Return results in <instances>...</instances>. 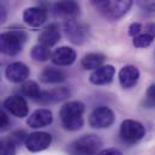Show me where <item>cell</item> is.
<instances>
[{
  "instance_id": "obj_1",
  "label": "cell",
  "mask_w": 155,
  "mask_h": 155,
  "mask_svg": "<svg viewBox=\"0 0 155 155\" xmlns=\"http://www.w3.org/2000/svg\"><path fill=\"white\" fill-rule=\"evenodd\" d=\"M84 110L85 107L81 101H69L65 105H63V107L59 111V117L63 127L69 131H77L82 129L84 124Z\"/></svg>"
},
{
  "instance_id": "obj_2",
  "label": "cell",
  "mask_w": 155,
  "mask_h": 155,
  "mask_svg": "<svg viewBox=\"0 0 155 155\" xmlns=\"http://www.w3.org/2000/svg\"><path fill=\"white\" fill-rule=\"evenodd\" d=\"M28 39L24 30H8L0 33V53L10 57L19 54Z\"/></svg>"
},
{
  "instance_id": "obj_3",
  "label": "cell",
  "mask_w": 155,
  "mask_h": 155,
  "mask_svg": "<svg viewBox=\"0 0 155 155\" xmlns=\"http://www.w3.org/2000/svg\"><path fill=\"white\" fill-rule=\"evenodd\" d=\"M102 147V140L96 135H84L71 142L68 147L69 155H97Z\"/></svg>"
},
{
  "instance_id": "obj_4",
  "label": "cell",
  "mask_w": 155,
  "mask_h": 155,
  "mask_svg": "<svg viewBox=\"0 0 155 155\" xmlns=\"http://www.w3.org/2000/svg\"><path fill=\"white\" fill-rule=\"evenodd\" d=\"M119 136L126 144H136L146 136V127L137 120L126 119L121 123Z\"/></svg>"
},
{
  "instance_id": "obj_5",
  "label": "cell",
  "mask_w": 155,
  "mask_h": 155,
  "mask_svg": "<svg viewBox=\"0 0 155 155\" xmlns=\"http://www.w3.org/2000/svg\"><path fill=\"white\" fill-rule=\"evenodd\" d=\"M116 120L114 112L106 106L95 108L89 116V125L94 129H107L113 125Z\"/></svg>"
},
{
  "instance_id": "obj_6",
  "label": "cell",
  "mask_w": 155,
  "mask_h": 155,
  "mask_svg": "<svg viewBox=\"0 0 155 155\" xmlns=\"http://www.w3.org/2000/svg\"><path fill=\"white\" fill-rule=\"evenodd\" d=\"M64 31L70 42L75 45H82L88 39L89 29L85 24L78 22L76 19H69L64 24Z\"/></svg>"
},
{
  "instance_id": "obj_7",
  "label": "cell",
  "mask_w": 155,
  "mask_h": 155,
  "mask_svg": "<svg viewBox=\"0 0 155 155\" xmlns=\"http://www.w3.org/2000/svg\"><path fill=\"white\" fill-rule=\"evenodd\" d=\"M132 5V0H107V2L101 6V12L111 21H116L125 16Z\"/></svg>"
},
{
  "instance_id": "obj_8",
  "label": "cell",
  "mask_w": 155,
  "mask_h": 155,
  "mask_svg": "<svg viewBox=\"0 0 155 155\" xmlns=\"http://www.w3.org/2000/svg\"><path fill=\"white\" fill-rule=\"evenodd\" d=\"M24 144L29 152H33V153L42 152L52 144V135L45 131L33 132L28 135Z\"/></svg>"
},
{
  "instance_id": "obj_9",
  "label": "cell",
  "mask_w": 155,
  "mask_h": 155,
  "mask_svg": "<svg viewBox=\"0 0 155 155\" xmlns=\"http://www.w3.org/2000/svg\"><path fill=\"white\" fill-rule=\"evenodd\" d=\"M4 107L17 118H24L29 114V106L25 99L21 95H12L5 99Z\"/></svg>"
},
{
  "instance_id": "obj_10",
  "label": "cell",
  "mask_w": 155,
  "mask_h": 155,
  "mask_svg": "<svg viewBox=\"0 0 155 155\" xmlns=\"http://www.w3.org/2000/svg\"><path fill=\"white\" fill-rule=\"evenodd\" d=\"M70 96H71V91L69 88L59 87V88H54L51 90L41 91L40 96L35 101H38L42 105H48V104H57V102L64 101Z\"/></svg>"
},
{
  "instance_id": "obj_11",
  "label": "cell",
  "mask_w": 155,
  "mask_h": 155,
  "mask_svg": "<svg viewBox=\"0 0 155 155\" xmlns=\"http://www.w3.org/2000/svg\"><path fill=\"white\" fill-rule=\"evenodd\" d=\"M53 8L58 16L65 18L66 21L75 19L79 13V5L75 0H59L54 4Z\"/></svg>"
},
{
  "instance_id": "obj_12",
  "label": "cell",
  "mask_w": 155,
  "mask_h": 155,
  "mask_svg": "<svg viewBox=\"0 0 155 155\" xmlns=\"http://www.w3.org/2000/svg\"><path fill=\"white\" fill-rule=\"evenodd\" d=\"M29 75H30L29 68L25 64L21 63V61H16V63L10 64L6 68V71H5L6 78L12 83L25 82L29 77Z\"/></svg>"
},
{
  "instance_id": "obj_13",
  "label": "cell",
  "mask_w": 155,
  "mask_h": 155,
  "mask_svg": "<svg viewBox=\"0 0 155 155\" xmlns=\"http://www.w3.org/2000/svg\"><path fill=\"white\" fill-rule=\"evenodd\" d=\"M76 58H77V54H76L75 49H72L71 47H68V46H63V47L57 48L52 53L51 60L54 65L69 66V65H72L75 63Z\"/></svg>"
},
{
  "instance_id": "obj_14",
  "label": "cell",
  "mask_w": 155,
  "mask_h": 155,
  "mask_svg": "<svg viewBox=\"0 0 155 155\" xmlns=\"http://www.w3.org/2000/svg\"><path fill=\"white\" fill-rule=\"evenodd\" d=\"M23 21L31 28H40L47 21V12L39 6L28 7L23 12Z\"/></svg>"
},
{
  "instance_id": "obj_15",
  "label": "cell",
  "mask_w": 155,
  "mask_h": 155,
  "mask_svg": "<svg viewBox=\"0 0 155 155\" xmlns=\"http://www.w3.org/2000/svg\"><path fill=\"white\" fill-rule=\"evenodd\" d=\"M114 75H116V69L113 65H102L101 68L93 71V74L89 77V81L95 85H105V84H110L113 81Z\"/></svg>"
},
{
  "instance_id": "obj_16",
  "label": "cell",
  "mask_w": 155,
  "mask_h": 155,
  "mask_svg": "<svg viewBox=\"0 0 155 155\" xmlns=\"http://www.w3.org/2000/svg\"><path fill=\"white\" fill-rule=\"evenodd\" d=\"M118 78L120 85L124 89H130L137 84L140 79V70L134 65H126L120 69Z\"/></svg>"
},
{
  "instance_id": "obj_17",
  "label": "cell",
  "mask_w": 155,
  "mask_h": 155,
  "mask_svg": "<svg viewBox=\"0 0 155 155\" xmlns=\"http://www.w3.org/2000/svg\"><path fill=\"white\" fill-rule=\"evenodd\" d=\"M53 121V113L47 108H39L34 111L27 119V124L33 129H41L51 125Z\"/></svg>"
},
{
  "instance_id": "obj_18",
  "label": "cell",
  "mask_w": 155,
  "mask_h": 155,
  "mask_svg": "<svg viewBox=\"0 0 155 155\" xmlns=\"http://www.w3.org/2000/svg\"><path fill=\"white\" fill-rule=\"evenodd\" d=\"M132 39V43L136 48L149 47L155 40V23H148L143 25L141 33Z\"/></svg>"
},
{
  "instance_id": "obj_19",
  "label": "cell",
  "mask_w": 155,
  "mask_h": 155,
  "mask_svg": "<svg viewBox=\"0 0 155 155\" xmlns=\"http://www.w3.org/2000/svg\"><path fill=\"white\" fill-rule=\"evenodd\" d=\"M61 38L60 34V29L58 27V24H49L48 27H46L41 34L39 35V42L40 45H43L46 47H52L54 45H57Z\"/></svg>"
},
{
  "instance_id": "obj_20",
  "label": "cell",
  "mask_w": 155,
  "mask_h": 155,
  "mask_svg": "<svg viewBox=\"0 0 155 155\" xmlns=\"http://www.w3.org/2000/svg\"><path fill=\"white\" fill-rule=\"evenodd\" d=\"M40 79L43 83L47 84H55V83H61L66 79V74L60 70V69H54V68H46L41 75H40Z\"/></svg>"
},
{
  "instance_id": "obj_21",
  "label": "cell",
  "mask_w": 155,
  "mask_h": 155,
  "mask_svg": "<svg viewBox=\"0 0 155 155\" xmlns=\"http://www.w3.org/2000/svg\"><path fill=\"white\" fill-rule=\"evenodd\" d=\"M105 60L106 57L101 53H88L82 58L81 65L84 70H96L104 65Z\"/></svg>"
},
{
  "instance_id": "obj_22",
  "label": "cell",
  "mask_w": 155,
  "mask_h": 155,
  "mask_svg": "<svg viewBox=\"0 0 155 155\" xmlns=\"http://www.w3.org/2000/svg\"><path fill=\"white\" fill-rule=\"evenodd\" d=\"M30 55L34 60L36 61H47L52 58V53L49 51L48 47L43 46V45H35L31 51H30Z\"/></svg>"
},
{
  "instance_id": "obj_23",
  "label": "cell",
  "mask_w": 155,
  "mask_h": 155,
  "mask_svg": "<svg viewBox=\"0 0 155 155\" xmlns=\"http://www.w3.org/2000/svg\"><path fill=\"white\" fill-rule=\"evenodd\" d=\"M21 90H22V94L24 96H28L33 100H36L41 94V90H40L39 84L34 81H25L22 87H21Z\"/></svg>"
},
{
  "instance_id": "obj_24",
  "label": "cell",
  "mask_w": 155,
  "mask_h": 155,
  "mask_svg": "<svg viewBox=\"0 0 155 155\" xmlns=\"http://www.w3.org/2000/svg\"><path fill=\"white\" fill-rule=\"evenodd\" d=\"M17 146L8 138L0 140V155H16Z\"/></svg>"
},
{
  "instance_id": "obj_25",
  "label": "cell",
  "mask_w": 155,
  "mask_h": 155,
  "mask_svg": "<svg viewBox=\"0 0 155 155\" xmlns=\"http://www.w3.org/2000/svg\"><path fill=\"white\" fill-rule=\"evenodd\" d=\"M27 137H28V134H27L25 131H21V130H18V131L12 132V134L10 135L8 140H10L11 142H13L16 146H19L21 143L25 142Z\"/></svg>"
},
{
  "instance_id": "obj_26",
  "label": "cell",
  "mask_w": 155,
  "mask_h": 155,
  "mask_svg": "<svg viewBox=\"0 0 155 155\" xmlns=\"http://www.w3.org/2000/svg\"><path fill=\"white\" fill-rule=\"evenodd\" d=\"M144 105L147 107H155V84L149 85V88L147 89Z\"/></svg>"
},
{
  "instance_id": "obj_27",
  "label": "cell",
  "mask_w": 155,
  "mask_h": 155,
  "mask_svg": "<svg viewBox=\"0 0 155 155\" xmlns=\"http://www.w3.org/2000/svg\"><path fill=\"white\" fill-rule=\"evenodd\" d=\"M138 6L146 11L154 12L155 11V0H136Z\"/></svg>"
},
{
  "instance_id": "obj_28",
  "label": "cell",
  "mask_w": 155,
  "mask_h": 155,
  "mask_svg": "<svg viewBox=\"0 0 155 155\" xmlns=\"http://www.w3.org/2000/svg\"><path fill=\"white\" fill-rule=\"evenodd\" d=\"M8 126H10V118L2 110H0V130L1 131L6 130Z\"/></svg>"
},
{
  "instance_id": "obj_29",
  "label": "cell",
  "mask_w": 155,
  "mask_h": 155,
  "mask_svg": "<svg viewBox=\"0 0 155 155\" xmlns=\"http://www.w3.org/2000/svg\"><path fill=\"white\" fill-rule=\"evenodd\" d=\"M142 28H143V25H142L141 23H132V24L129 27V35L132 36V38H135L136 35H138V34L141 33Z\"/></svg>"
},
{
  "instance_id": "obj_30",
  "label": "cell",
  "mask_w": 155,
  "mask_h": 155,
  "mask_svg": "<svg viewBox=\"0 0 155 155\" xmlns=\"http://www.w3.org/2000/svg\"><path fill=\"white\" fill-rule=\"evenodd\" d=\"M97 155H123V153L117 148H106L100 150Z\"/></svg>"
},
{
  "instance_id": "obj_31",
  "label": "cell",
  "mask_w": 155,
  "mask_h": 155,
  "mask_svg": "<svg viewBox=\"0 0 155 155\" xmlns=\"http://www.w3.org/2000/svg\"><path fill=\"white\" fill-rule=\"evenodd\" d=\"M6 18H7V8L2 2H0V24L4 23Z\"/></svg>"
},
{
  "instance_id": "obj_32",
  "label": "cell",
  "mask_w": 155,
  "mask_h": 155,
  "mask_svg": "<svg viewBox=\"0 0 155 155\" xmlns=\"http://www.w3.org/2000/svg\"><path fill=\"white\" fill-rule=\"evenodd\" d=\"M94 5H96V6H99V7H101V6H104L106 2H107V0H90Z\"/></svg>"
},
{
  "instance_id": "obj_33",
  "label": "cell",
  "mask_w": 155,
  "mask_h": 155,
  "mask_svg": "<svg viewBox=\"0 0 155 155\" xmlns=\"http://www.w3.org/2000/svg\"><path fill=\"white\" fill-rule=\"evenodd\" d=\"M0 65H1V59H0Z\"/></svg>"
},
{
  "instance_id": "obj_34",
  "label": "cell",
  "mask_w": 155,
  "mask_h": 155,
  "mask_svg": "<svg viewBox=\"0 0 155 155\" xmlns=\"http://www.w3.org/2000/svg\"><path fill=\"white\" fill-rule=\"evenodd\" d=\"M0 78H1V77H0Z\"/></svg>"
}]
</instances>
